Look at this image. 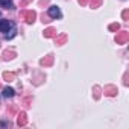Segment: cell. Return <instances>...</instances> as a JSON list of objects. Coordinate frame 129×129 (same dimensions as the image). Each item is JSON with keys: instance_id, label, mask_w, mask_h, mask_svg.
<instances>
[{"instance_id": "1", "label": "cell", "mask_w": 129, "mask_h": 129, "mask_svg": "<svg viewBox=\"0 0 129 129\" xmlns=\"http://www.w3.org/2000/svg\"><path fill=\"white\" fill-rule=\"evenodd\" d=\"M20 17H23L26 20V23L32 24L37 18V14H35V11H20Z\"/></svg>"}, {"instance_id": "2", "label": "cell", "mask_w": 129, "mask_h": 129, "mask_svg": "<svg viewBox=\"0 0 129 129\" xmlns=\"http://www.w3.org/2000/svg\"><path fill=\"white\" fill-rule=\"evenodd\" d=\"M115 41H117V44H126V43L129 41V32H127V30H123V32H117Z\"/></svg>"}, {"instance_id": "3", "label": "cell", "mask_w": 129, "mask_h": 129, "mask_svg": "<svg viewBox=\"0 0 129 129\" xmlns=\"http://www.w3.org/2000/svg\"><path fill=\"white\" fill-rule=\"evenodd\" d=\"M49 15H50L52 18H59V17H61L59 8H58V6H50V8H49Z\"/></svg>"}, {"instance_id": "4", "label": "cell", "mask_w": 129, "mask_h": 129, "mask_svg": "<svg viewBox=\"0 0 129 129\" xmlns=\"http://www.w3.org/2000/svg\"><path fill=\"white\" fill-rule=\"evenodd\" d=\"M103 93H105V96H115V94H117V87H114V85H106V87L103 88Z\"/></svg>"}, {"instance_id": "5", "label": "cell", "mask_w": 129, "mask_h": 129, "mask_svg": "<svg viewBox=\"0 0 129 129\" xmlns=\"http://www.w3.org/2000/svg\"><path fill=\"white\" fill-rule=\"evenodd\" d=\"M12 27V23L8 20H0V32H8V29Z\"/></svg>"}, {"instance_id": "6", "label": "cell", "mask_w": 129, "mask_h": 129, "mask_svg": "<svg viewBox=\"0 0 129 129\" xmlns=\"http://www.w3.org/2000/svg\"><path fill=\"white\" fill-rule=\"evenodd\" d=\"M27 123V114L26 112H20L18 114V118H17V124L18 126H24Z\"/></svg>"}, {"instance_id": "7", "label": "cell", "mask_w": 129, "mask_h": 129, "mask_svg": "<svg viewBox=\"0 0 129 129\" xmlns=\"http://www.w3.org/2000/svg\"><path fill=\"white\" fill-rule=\"evenodd\" d=\"M52 64H53V56H52V55L44 56V58L41 59V66H44V67H50Z\"/></svg>"}, {"instance_id": "8", "label": "cell", "mask_w": 129, "mask_h": 129, "mask_svg": "<svg viewBox=\"0 0 129 129\" xmlns=\"http://www.w3.org/2000/svg\"><path fill=\"white\" fill-rule=\"evenodd\" d=\"M44 37L46 38H55L56 37V29L55 27H47L44 30Z\"/></svg>"}, {"instance_id": "9", "label": "cell", "mask_w": 129, "mask_h": 129, "mask_svg": "<svg viewBox=\"0 0 129 129\" xmlns=\"http://www.w3.org/2000/svg\"><path fill=\"white\" fill-rule=\"evenodd\" d=\"M14 94H15V91H14L11 87H6V88H3V96H5L6 99H9V97H14Z\"/></svg>"}, {"instance_id": "10", "label": "cell", "mask_w": 129, "mask_h": 129, "mask_svg": "<svg viewBox=\"0 0 129 129\" xmlns=\"http://www.w3.org/2000/svg\"><path fill=\"white\" fill-rule=\"evenodd\" d=\"M14 56H15V52H14V50H5V52H3V59H6V61L12 59Z\"/></svg>"}, {"instance_id": "11", "label": "cell", "mask_w": 129, "mask_h": 129, "mask_svg": "<svg viewBox=\"0 0 129 129\" xmlns=\"http://www.w3.org/2000/svg\"><path fill=\"white\" fill-rule=\"evenodd\" d=\"M55 40H56V44L61 46V44H64V43L67 41V35H66V34H62V35H59V37H55Z\"/></svg>"}, {"instance_id": "12", "label": "cell", "mask_w": 129, "mask_h": 129, "mask_svg": "<svg viewBox=\"0 0 129 129\" xmlns=\"http://www.w3.org/2000/svg\"><path fill=\"white\" fill-rule=\"evenodd\" d=\"M14 78H15V75H14V73H9V72H5V73H3V79H5V81H8V82L14 81Z\"/></svg>"}, {"instance_id": "13", "label": "cell", "mask_w": 129, "mask_h": 129, "mask_svg": "<svg viewBox=\"0 0 129 129\" xmlns=\"http://www.w3.org/2000/svg\"><path fill=\"white\" fill-rule=\"evenodd\" d=\"M102 2H103V0H90V5H91L93 9H96V8H99L102 5Z\"/></svg>"}, {"instance_id": "14", "label": "cell", "mask_w": 129, "mask_h": 129, "mask_svg": "<svg viewBox=\"0 0 129 129\" xmlns=\"http://www.w3.org/2000/svg\"><path fill=\"white\" fill-rule=\"evenodd\" d=\"M0 5L3 8H12V0H0Z\"/></svg>"}, {"instance_id": "15", "label": "cell", "mask_w": 129, "mask_h": 129, "mask_svg": "<svg viewBox=\"0 0 129 129\" xmlns=\"http://www.w3.org/2000/svg\"><path fill=\"white\" fill-rule=\"evenodd\" d=\"M111 32H117L118 29H120V24L118 23H112V24H109V27H108Z\"/></svg>"}, {"instance_id": "16", "label": "cell", "mask_w": 129, "mask_h": 129, "mask_svg": "<svg viewBox=\"0 0 129 129\" xmlns=\"http://www.w3.org/2000/svg\"><path fill=\"white\" fill-rule=\"evenodd\" d=\"M93 91H94V99H99L100 97V88L99 87H94Z\"/></svg>"}, {"instance_id": "17", "label": "cell", "mask_w": 129, "mask_h": 129, "mask_svg": "<svg viewBox=\"0 0 129 129\" xmlns=\"http://www.w3.org/2000/svg\"><path fill=\"white\" fill-rule=\"evenodd\" d=\"M121 17H123V20H129V9H124L121 12Z\"/></svg>"}, {"instance_id": "18", "label": "cell", "mask_w": 129, "mask_h": 129, "mask_svg": "<svg viewBox=\"0 0 129 129\" xmlns=\"http://www.w3.org/2000/svg\"><path fill=\"white\" fill-rule=\"evenodd\" d=\"M14 35H15V29H14V26H12V29H11V34H9V35H5V38H6V40H11Z\"/></svg>"}, {"instance_id": "19", "label": "cell", "mask_w": 129, "mask_h": 129, "mask_svg": "<svg viewBox=\"0 0 129 129\" xmlns=\"http://www.w3.org/2000/svg\"><path fill=\"white\" fill-rule=\"evenodd\" d=\"M40 5H41V6H47V5H49V0H41Z\"/></svg>"}, {"instance_id": "20", "label": "cell", "mask_w": 129, "mask_h": 129, "mask_svg": "<svg viewBox=\"0 0 129 129\" xmlns=\"http://www.w3.org/2000/svg\"><path fill=\"white\" fill-rule=\"evenodd\" d=\"M9 111H11V112H15V111H17V106H15V105H11V106H9Z\"/></svg>"}, {"instance_id": "21", "label": "cell", "mask_w": 129, "mask_h": 129, "mask_svg": "<svg viewBox=\"0 0 129 129\" xmlns=\"http://www.w3.org/2000/svg\"><path fill=\"white\" fill-rule=\"evenodd\" d=\"M29 2H32V0H23V2H21V5H20V6L23 8V6H24V5H27Z\"/></svg>"}, {"instance_id": "22", "label": "cell", "mask_w": 129, "mask_h": 129, "mask_svg": "<svg viewBox=\"0 0 129 129\" xmlns=\"http://www.w3.org/2000/svg\"><path fill=\"white\" fill-rule=\"evenodd\" d=\"M88 2H90V0H79V3H81V5H82V6H84V5H87V3H88Z\"/></svg>"}, {"instance_id": "23", "label": "cell", "mask_w": 129, "mask_h": 129, "mask_svg": "<svg viewBox=\"0 0 129 129\" xmlns=\"http://www.w3.org/2000/svg\"><path fill=\"white\" fill-rule=\"evenodd\" d=\"M123 79H124V81H123V84H124V85H127V73L124 75V78H123Z\"/></svg>"}, {"instance_id": "24", "label": "cell", "mask_w": 129, "mask_h": 129, "mask_svg": "<svg viewBox=\"0 0 129 129\" xmlns=\"http://www.w3.org/2000/svg\"><path fill=\"white\" fill-rule=\"evenodd\" d=\"M29 103H30V99H26L24 100V106H29Z\"/></svg>"}, {"instance_id": "25", "label": "cell", "mask_w": 129, "mask_h": 129, "mask_svg": "<svg viewBox=\"0 0 129 129\" xmlns=\"http://www.w3.org/2000/svg\"><path fill=\"white\" fill-rule=\"evenodd\" d=\"M0 90H2V82H0Z\"/></svg>"}]
</instances>
